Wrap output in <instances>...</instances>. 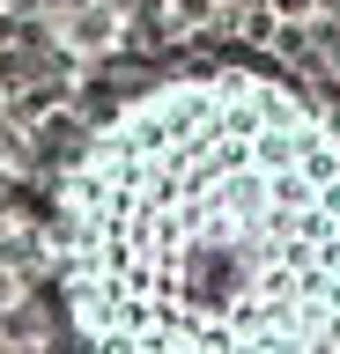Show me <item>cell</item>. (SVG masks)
<instances>
[{
    "label": "cell",
    "instance_id": "1",
    "mask_svg": "<svg viewBox=\"0 0 340 354\" xmlns=\"http://www.w3.org/2000/svg\"><path fill=\"white\" fill-rule=\"evenodd\" d=\"M60 295L118 354L340 347V126L259 66L141 88L60 177Z\"/></svg>",
    "mask_w": 340,
    "mask_h": 354
}]
</instances>
